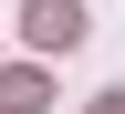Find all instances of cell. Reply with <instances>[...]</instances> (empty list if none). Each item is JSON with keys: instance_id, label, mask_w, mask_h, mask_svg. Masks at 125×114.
<instances>
[{"instance_id": "obj_1", "label": "cell", "mask_w": 125, "mask_h": 114, "mask_svg": "<svg viewBox=\"0 0 125 114\" xmlns=\"http://www.w3.org/2000/svg\"><path fill=\"white\" fill-rule=\"evenodd\" d=\"M21 31H31V52H83L94 10H83V0H31V10H21Z\"/></svg>"}, {"instance_id": "obj_2", "label": "cell", "mask_w": 125, "mask_h": 114, "mask_svg": "<svg viewBox=\"0 0 125 114\" xmlns=\"http://www.w3.org/2000/svg\"><path fill=\"white\" fill-rule=\"evenodd\" d=\"M0 114H42V73H0Z\"/></svg>"}, {"instance_id": "obj_3", "label": "cell", "mask_w": 125, "mask_h": 114, "mask_svg": "<svg viewBox=\"0 0 125 114\" xmlns=\"http://www.w3.org/2000/svg\"><path fill=\"white\" fill-rule=\"evenodd\" d=\"M94 114H125V83H115V93H94Z\"/></svg>"}]
</instances>
